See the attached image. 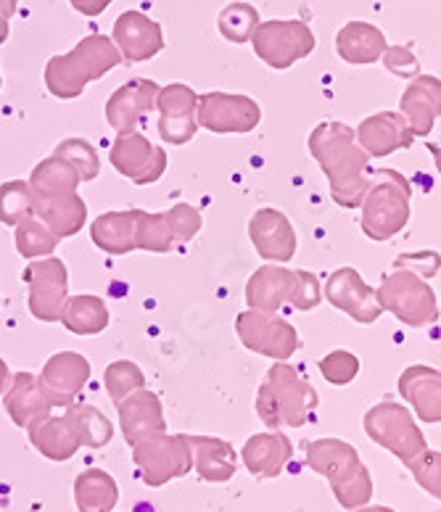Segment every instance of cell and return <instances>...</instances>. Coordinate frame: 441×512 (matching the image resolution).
Returning <instances> with one entry per match:
<instances>
[{"label": "cell", "instance_id": "8992f818", "mask_svg": "<svg viewBox=\"0 0 441 512\" xmlns=\"http://www.w3.org/2000/svg\"><path fill=\"white\" fill-rule=\"evenodd\" d=\"M365 433L378 444L389 449L397 460L410 465L415 457L428 449V441L415 423L412 412L405 404L397 402H378L365 412Z\"/></svg>", "mask_w": 441, "mask_h": 512}, {"label": "cell", "instance_id": "4316f807", "mask_svg": "<svg viewBox=\"0 0 441 512\" xmlns=\"http://www.w3.org/2000/svg\"><path fill=\"white\" fill-rule=\"evenodd\" d=\"M360 465V452L349 441L317 439L307 447V468L317 476L328 478L331 486L346 481Z\"/></svg>", "mask_w": 441, "mask_h": 512}, {"label": "cell", "instance_id": "5bb4252c", "mask_svg": "<svg viewBox=\"0 0 441 512\" xmlns=\"http://www.w3.org/2000/svg\"><path fill=\"white\" fill-rule=\"evenodd\" d=\"M199 96L183 82H172L159 90L156 109H159V135L170 146H185L201 130L196 119Z\"/></svg>", "mask_w": 441, "mask_h": 512}, {"label": "cell", "instance_id": "d6986e66", "mask_svg": "<svg viewBox=\"0 0 441 512\" xmlns=\"http://www.w3.org/2000/svg\"><path fill=\"white\" fill-rule=\"evenodd\" d=\"M159 85L154 80H130L117 93L106 101V122H109L119 135L138 132V125L143 122L148 111L156 109L159 98Z\"/></svg>", "mask_w": 441, "mask_h": 512}, {"label": "cell", "instance_id": "f546056e", "mask_svg": "<svg viewBox=\"0 0 441 512\" xmlns=\"http://www.w3.org/2000/svg\"><path fill=\"white\" fill-rule=\"evenodd\" d=\"M35 217L51 230L56 238H72L85 227L88 204L80 193L56 198H35Z\"/></svg>", "mask_w": 441, "mask_h": 512}, {"label": "cell", "instance_id": "8fae6325", "mask_svg": "<svg viewBox=\"0 0 441 512\" xmlns=\"http://www.w3.org/2000/svg\"><path fill=\"white\" fill-rule=\"evenodd\" d=\"M196 119L201 130H209L214 135H230V132H251L262 122V109L259 103L249 96L238 93H204L199 96L196 106Z\"/></svg>", "mask_w": 441, "mask_h": 512}, {"label": "cell", "instance_id": "f6af8a7d", "mask_svg": "<svg viewBox=\"0 0 441 512\" xmlns=\"http://www.w3.org/2000/svg\"><path fill=\"white\" fill-rule=\"evenodd\" d=\"M167 220H170V230L175 235L177 246L193 241L201 230V214L191 204H175L167 212Z\"/></svg>", "mask_w": 441, "mask_h": 512}, {"label": "cell", "instance_id": "f1b7e54d", "mask_svg": "<svg viewBox=\"0 0 441 512\" xmlns=\"http://www.w3.org/2000/svg\"><path fill=\"white\" fill-rule=\"evenodd\" d=\"M32 447L53 462H67L80 452L82 441L69 423L67 415H48L40 423L27 428Z\"/></svg>", "mask_w": 441, "mask_h": 512}, {"label": "cell", "instance_id": "2e32d148", "mask_svg": "<svg viewBox=\"0 0 441 512\" xmlns=\"http://www.w3.org/2000/svg\"><path fill=\"white\" fill-rule=\"evenodd\" d=\"M90 381V362L77 352H59L45 362L37 383L53 407H72Z\"/></svg>", "mask_w": 441, "mask_h": 512}, {"label": "cell", "instance_id": "277c9868", "mask_svg": "<svg viewBox=\"0 0 441 512\" xmlns=\"http://www.w3.org/2000/svg\"><path fill=\"white\" fill-rule=\"evenodd\" d=\"M412 185L397 169L370 172L368 193L360 204V227L370 241H391L410 222Z\"/></svg>", "mask_w": 441, "mask_h": 512}, {"label": "cell", "instance_id": "ab89813d", "mask_svg": "<svg viewBox=\"0 0 441 512\" xmlns=\"http://www.w3.org/2000/svg\"><path fill=\"white\" fill-rule=\"evenodd\" d=\"M103 383H106V391H109L111 402L119 404L125 402L130 394L140 391V388H146V375H143V370H140L135 362H130V359H117V362H111V365L106 367Z\"/></svg>", "mask_w": 441, "mask_h": 512}, {"label": "cell", "instance_id": "7c38bea8", "mask_svg": "<svg viewBox=\"0 0 441 512\" xmlns=\"http://www.w3.org/2000/svg\"><path fill=\"white\" fill-rule=\"evenodd\" d=\"M111 167L117 169L119 175L133 180L135 185H151L162 180L167 172V151L154 146L146 135L140 132H127L114 140L109 154Z\"/></svg>", "mask_w": 441, "mask_h": 512}, {"label": "cell", "instance_id": "52a82bcc", "mask_svg": "<svg viewBox=\"0 0 441 512\" xmlns=\"http://www.w3.org/2000/svg\"><path fill=\"white\" fill-rule=\"evenodd\" d=\"M133 460L143 483H148L151 489L188 476L193 470V449L188 433L164 431L148 436L133 447Z\"/></svg>", "mask_w": 441, "mask_h": 512}, {"label": "cell", "instance_id": "836d02e7", "mask_svg": "<svg viewBox=\"0 0 441 512\" xmlns=\"http://www.w3.org/2000/svg\"><path fill=\"white\" fill-rule=\"evenodd\" d=\"M80 183V175L56 154L40 161L30 175V188L35 198L69 196V193H77Z\"/></svg>", "mask_w": 441, "mask_h": 512}, {"label": "cell", "instance_id": "c3c4849f", "mask_svg": "<svg viewBox=\"0 0 441 512\" xmlns=\"http://www.w3.org/2000/svg\"><path fill=\"white\" fill-rule=\"evenodd\" d=\"M441 264V256L436 254V251H420V254H405L399 256L397 262H394V267H407V270H415L418 275H423V278H431L436 270H439Z\"/></svg>", "mask_w": 441, "mask_h": 512}, {"label": "cell", "instance_id": "f5cc1de1", "mask_svg": "<svg viewBox=\"0 0 441 512\" xmlns=\"http://www.w3.org/2000/svg\"><path fill=\"white\" fill-rule=\"evenodd\" d=\"M428 151H431V156H434L436 161V172L441 175V146L439 143H428Z\"/></svg>", "mask_w": 441, "mask_h": 512}, {"label": "cell", "instance_id": "7dc6e473", "mask_svg": "<svg viewBox=\"0 0 441 512\" xmlns=\"http://www.w3.org/2000/svg\"><path fill=\"white\" fill-rule=\"evenodd\" d=\"M383 66H386L394 77H402V80L418 77L420 72L418 59H415V53H412L407 45H389L386 53H383Z\"/></svg>", "mask_w": 441, "mask_h": 512}, {"label": "cell", "instance_id": "3957f363", "mask_svg": "<svg viewBox=\"0 0 441 512\" xmlns=\"http://www.w3.org/2000/svg\"><path fill=\"white\" fill-rule=\"evenodd\" d=\"M122 64V53L114 45V40L106 35H88L74 45L69 53L53 56L45 66V88L51 96L61 101H72L82 96L88 82H96L101 77L117 69Z\"/></svg>", "mask_w": 441, "mask_h": 512}, {"label": "cell", "instance_id": "cb8c5ba5", "mask_svg": "<svg viewBox=\"0 0 441 512\" xmlns=\"http://www.w3.org/2000/svg\"><path fill=\"white\" fill-rule=\"evenodd\" d=\"M294 457V444L286 433H254L241 449L243 468L254 478H278Z\"/></svg>", "mask_w": 441, "mask_h": 512}, {"label": "cell", "instance_id": "7bdbcfd3", "mask_svg": "<svg viewBox=\"0 0 441 512\" xmlns=\"http://www.w3.org/2000/svg\"><path fill=\"white\" fill-rule=\"evenodd\" d=\"M320 373L331 386H349L360 375V357L346 349H336L320 359Z\"/></svg>", "mask_w": 441, "mask_h": 512}, {"label": "cell", "instance_id": "e0dca14e", "mask_svg": "<svg viewBox=\"0 0 441 512\" xmlns=\"http://www.w3.org/2000/svg\"><path fill=\"white\" fill-rule=\"evenodd\" d=\"M354 135L370 159H383L394 151H407L415 143L410 122L402 111H381V114L362 119L360 127H354Z\"/></svg>", "mask_w": 441, "mask_h": 512}, {"label": "cell", "instance_id": "ee69618b", "mask_svg": "<svg viewBox=\"0 0 441 512\" xmlns=\"http://www.w3.org/2000/svg\"><path fill=\"white\" fill-rule=\"evenodd\" d=\"M418 483L420 489L431 494V497L441 499V452H434V449H426V452L415 457V460L407 465Z\"/></svg>", "mask_w": 441, "mask_h": 512}, {"label": "cell", "instance_id": "11a10c76", "mask_svg": "<svg viewBox=\"0 0 441 512\" xmlns=\"http://www.w3.org/2000/svg\"><path fill=\"white\" fill-rule=\"evenodd\" d=\"M349 512H368V507H360V510H349Z\"/></svg>", "mask_w": 441, "mask_h": 512}, {"label": "cell", "instance_id": "7402d4cb", "mask_svg": "<svg viewBox=\"0 0 441 512\" xmlns=\"http://www.w3.org/2000/svg\"><path fill=\"white\" fill-rule=\"evenodd\" d=\"M117 410L119 425H122V433H125V441L130 447H135L138 441L148 439V436L167 431L162 399L148 388H140V391L127 396L125 402L117 404Z\"/></svg>", "mask_w": 441, "mask_h": 512}, {"label": "cell", "instance_id": "b9f144b4", "mask_svg": "<svg viewBox=\"0 0 441 512\" xmlns=\"http://www.w3.org/2000/svg\"><path fill=\"white\" fill-rule=\"evenodd\" d=\"M331 489L336 502H339L346 512L360 510V507H368L370 499H373V478H370V470L365 468V465H360L346 481L336 483Z\"/></svg>", "mask_w": 441, "mask_h": 512}, {"label": "cell", "instance_id": "9c48e42d", "mask_svg": "<svg viewBox=\"0 0 441 512\" xmlns=\"http://www.w3.org/2000/svg\"><path fill=\"white\" fill-rule=\"evenodd\" d=\"M236 333L249 352L262 354L272 362H288L302 349V336L291 322L257 309H246L238 315Z\"/></svg>", "mask_w": 441, "mask_h": 512}, {"label": "cell", "instance_id": "681fc988", "mask_svg": "<svg viewBox=\"0 0 441 512\" xmlns=\"http://www.w3.org/2000/svg\"><path fill=\"white\" fill-rule=\"evenodd\" d=\"M74 11H80L82 16H101L114 0H69Z\"/></svg>", "mask_w": 441, "mask_h": 512}, {"label": "cell", "instance_id": "f907efd6", "mask_svg": "<svg viewBox=\"0 0 441 512\" xmlns=\"http://www.w3.org/2000/svg\"><path fill=\"white\" fill-rule=\"evenodd\" d=\"M16 8H19V0H0V45L8 40V22L16 14Z\"/></svg>", "mask_w": 441, "mask_h": 512}, {"label": "cell", "instance_id": "8d00e7d4", "mask_svg": "<svg viewBox=\"0 0 441 512\" xmlns=\"http://www.w3.org/2000/svg\"><path fill=\"white\" fill-rule=\"evenodd\" d=\"M220 35L228 40V43H251V37L257 32L259 22V11L249 3H243V0H236V3H230V6L222 8L220 14Z\"/></svg>", "mask_w": 441, "mask_h": 512}, {"label": "cell", "instance_id": "4dcf8cb0", "mask_svg": "<svg viewBox=\"0 0 441 512\" xmlns=\"http://www.w3.org/2000/svg\"><path fill=\"white\" fill-rule=\"evenodd\" d=\"M138 212L140 209L101 214V217L93 220V225H90V238H93V243L111 256H125L130 254V251L138 249V241H135Z\"/></svg>", "mask_w": 441, "mask_h": 512}, {"label": "cell", "instance_id": "816d5d0a", "mask_svg": "<svg viewBox=\"0 0 441 512\" xmlns=\"http://www.w3.org/2000/svg\"><path fill=\"white\" fill-rule=\"evenodd\" d=\"M8 383H11V370H8V365L0 359V394H6Z\"/></svg>", "mask_w": 441, "mask_h": 512}, {"label": "cell", "instance_id": "ba28073f", "mask_svg": "<svg viewBox=\"0 0 441 512\" xmlns=\"http://www.w3.org/2000/svg\"><path fill=\"white\" fill-rule=\"evenodd\" d=\"M254 53L270 69H288L315 51V32L302 19H272L262 22L251 37Z\"/></svg>", "mask_w": 441, "mask_h": 512}, {"label": "cell", "instance_id": "9a60e30c", "mask_svg": "<svg viewBox=\"0 0 441 512\" xmlns=\"http://www.w3.org/2000/svg\"><path fill=\"white\" fill-rule=\"evenodd\" d=\"M249 238L257 254L270 264H286L296 256L299 238L286 214L280 209H257L249 220Z\"/></svg>", "mask_w": 441, "mask_h": 512}, {"label": "cell", "instance_id": "d4e9b609", "mask_svg": "<svg viewBox=\"0 0 441 512\" xmlns=\"http://www.w3.org/2000/svg\"><path fill=\"white\" fill-rule=\"evenodd\" d=\"M3 407L19 428H30V425L40 423L53 410V404L48 402V396L43 394V388L37 383V375L32 373L11 375V383L3 394Z\"/></svg>", "mask_w": 441, "mask_h": 512}, {"label": "cell", "instance_id": "db71d44e", "mask_svg": "<svg viewBox=\"0 0 441 512\" xmlns=\"http://www.w3.org/2000/svg\"><path fill=\"white\" fill-rule=\"evenodd\" d=\"M368 512H397V510H391V507H381V505H378V507L368 505Z\"/></svg>", "mask_w": 441, "mask_h": 512}, {"label": "cell", "instance_id": "7a4b0ae2", "mask_svg": "<svg viewBox=\"0 0 441 512\" xmlns=\"http://www.w3.org/2000/svg\"><path fill=\"white\" fill-rule=\"evenodd\" d=\"M254 407H257L259 420L270 431L302 428L309 420H315L320 394L304 378L299 367L288 365V362H275L259 386Z\"/></svg>", "mask_w": 441, "mask_h": 512}, {"label": "cell", "instance_id": "e575fe53", "mask_svg": "<svg viewBox=\"0 0 441 512\" xmlns=\"http://www.w3.org/2000/svg\"><path fill=\"white\" fill-rule=\"evenodd\" d=\"M64 415L69 417V423L74 425V431L80 436L82 447L90 449H101L106 447L114 436V425L109 423V417L103 415L101 410L90 407V404H77L67 407Z\"/></svg>", "mask_w": 441, "mask_h": 512}, {"label": "cell", "instance_id": "6da1fadb", "mask_svg": "<svg viewBox=\"0 0 441 512\" xmlns=\"http://www.w3.org/2000/svg\"><path fill=\"white\" fill-rule=\"evenodd\" d=\"M309 154L331 183V198L341 209H360L370 185V156L357 143L354 127L320 122L309 132Z\"/></svg>", "mask_w": 441, "mask_h": 512}, {"label": "cell", "instance_id": "ffe728a7", "mask_svg": "<svg viewBox=\"0 0 441 512\" xmlns=\"http://www.w3.org/2000/svg\"><path fill=\"white\" fill-rule=\"evenodd\" d=\"M399 394L426 425L441 423V370L428 365H412L397 381Z\"/></svg>", "mask_w": 441, "mask_h": 512}, {"label": "cell", "instance_id": "d6a6232c", "mask_svg": "<svg viewBox=\"0 0 441 512\" xmlns=\"http://www.w3.org/2000/svg\"><path fill=\"white\" fill-rule=\"evenodd\" d=\"M59 322H64V328L72 330L74 336H98L109 328V309L96 293L69 296Z\"/></svg>", "mask_w": 441, "mask_h": 512}, {"label": "cell", "instance_id": "ac0fdd59", "mask_svg": "<svg viewBox=\"0 0 441 512\" xmlns=\"http://www.w3.org/2000/svg\"><path fill=\"white\" fill-rule=\"evenodd\" d=\"M114 45L122 53L127 64H140V61L154 59L156 53L164 48V32L162 27L148 19L140 11H125L119 14L114 22Z\"/></svg>", "mask_w": 441, "mask_h": 512}, {"label": "cell", "instance_id": "484cf974", "mask_svg": "<svg viewBox=\"0 0 441 512\" xmlns=\"http://www.w3.org/2000/svg\"><path fill=\"white\" fill-rule=\"evenodd\" d=\"M386 48V35L370 22H346L336 35V53L349 66L378 64Z\"/></svg>", "mask_w": 441, "mask_h": 512}, {"label": "cell", "instance_id": "44dd1931", "mask_svg": "<svg viewBox=\"0 0 441 512\" xmlns=\"http://www.w3.org/2000/svg\"><path fill=\"white\" fill-rule=\"evenodd\" d=\"M399 111L410 122L415 138H426L441 117V80L434 74H418L399 98Z\"/></svg>", "mask_w": 441, "mask_h": 512}, {"label": "cell", "instance_id": "4fadbf2b", "mask_svg": "<svg viewBox=\"0 0 441 512\" xmlns=\"http://www.w3.org/2000/svg\"><path fill=\"white\" fill-rule=\"evenodd\" d=\"M323 299L360 325H373L383 315L375 288L354 267H341L328 278Z\"/></svg>", "mask_w": 441, "mask_h": 512}, {"label": "cell", "instance_id": "74e56055", "mask_svg": "<svg viewBox=\"0 0 441 512\" xmlns=\"http://www.w3.org/2000/svg\"><path fill=\"white\" fill-rule=\"evenodd\" d=\"M135 241L138 249L151 251V254H167L177 246L175 235L170 230L167 212H138V230H135Z\"/></svg>", "mask_w": 441, "mask_h": 512}, {"label": "cell", "instance_id": "60d3db41", "mask_svg": "<svg viewBox=\"0 0 441 512\" xmlns=\"http://www.w3.org/2000/svg\"><path fill=\"white\" fill-rule=\"evenodd\" d=\"M56 156L67 161L69 167L80 175L82 183L96 180L98 172H101V159H98L96 148L90 146L88 140H82V138L64 140V143L56 146Z\"/></svg>", "mask_w": 441, "mask_h": 512}, {"label": "cell", "instance_id": "f35d334b", "mask_svg": "<svg viewBox=\"0 0 441 512\" xmlns=\"http://www.w3.org/2000/svg\"><path fill=\"white\" fill-rule=\"evenodd\" d=\"M16 235V251L24 256V259H45V256H53L56 246H59V238L43 225V222L37 220V217H30V220H24L22 225L14 227Z\"/></svg>", "mask_w": 441, "mask_h": 512}, {"label": "cell", "instance_id": "603a6c76", "mask_svg": "<svg viewBox=\"0 0 441 512\" xmlns=\"http://www.w3.org/2000/svg\"><path fill=\"white\" fill-rule=\"evenodd\" d=\"M294 288L296 270H286L283 264H265L246 283V301H249V309L278 315L280 309L291 304Z\"/></svg>", "mask_w": 441, "mask_h": 512}, {"label": "cell", "instance_id": "bcb514c9", "mask_svg": "<svg viewBox=\"0 0 441 512\" xmlns=\"http://www.w3.org/2000/svg\"><path fill=\"white\" fill-rule=\"evenodd\" d=\"M320 301H323L320 280H317L309 270H296V288L288 307H294L296 312H309V309L320 307Z\"/></svg>", "mask_w": 441, "mask_h": 512}, {"label": "cell", "instance_id": "1f68e13d", "mask_svg": "<svg viewBox=\"0 0 441 512\" xmlns=\"http://www.w3.org/2000/svg\"><path fill=\"white\" fill-rule=\"evenodd\" d=\"M119 502V486L106 470L88 468L74 478V505L80 512H111Z\"/></svg>", "mask_w": 441, "mask_h": 512}, {"label": "cell", "instance_id": "30bf717a", "mask_svg": "<svg viewBox=\"0 0 441 512\" xmlns=\"http://www.w3.org/2000/svg\"><path fill=\"white\" fill-rule=\"evenodd\" d=\"M24 283L30 286V312L40 322H59L69 299V270L56 256L32 259L24 267Z\"/></svg>", "mask_w": 441, "mask_h": 512}, {"label": "cell", "instance_id": "5b68a950", "mask_svg": "<svg viewBox=\"0 0 441 512\" xmlns=\"http://www.w3.org/2000/svg\"><path fill=\"white\" fill-rule=\"evenodd\" d=\"M375 296L383 312H391L407 328H428L441 317L434 288L423 275L407 267H394L375 288Z\"/></svg>", "mask_w": 441, "mask_h": 512}, {"label": "cell", "instance_id": "d590c367", "mask_svg": "<svg viewBox=\"0 0 441 512\" xmlns=\"http://www.w3.org/2000/svg\"><path fill=\"white\" fill-rule=\"evenodd\" d=\"M30 217H35V193H32L30 183L11 180V183L0 185V222L16 227Z\"/></svg>", "mask_w": 441, "mask_h": 512}, {"label": "cell", "instance_id": "83f0119b", "mask_svg": "<svg viewBox=\"0 0 441 512\" xmlns=\"http://www.w3.org/2000/svg\"><path fill=\"white\" fill-rule=\"evenodd\" d=\"M193 449V470L201 481L225 483L236 476L238 454L225 439L217 436H188Z\"/></svg>", "mask_w": 441, "mask_h": 512}, {"label": "cell", "instance_id": "9f6ffc18", "mask_svg": "<svg viewBox=\"0 0 441 512\" xmlns=\"http://www.w3.org/2000/svg\"><path fill=\"white\" fill-rule=\"evenodd\" d=\"M0 88H3V77H0Z\"/></svg>", "mask_w": 441, "mask_h": 512}]
</instances>
